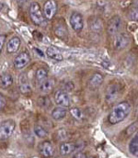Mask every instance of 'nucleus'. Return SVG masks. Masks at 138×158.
<instances>
[{
	"label": "nucleus",
	"instance_id": "412c9836",
	"mask_svg": "<svg viewBox=\"0 0 138 158\" xmlns=\"http://www.w3.org/2000/svg\"><path fill=\"white\" fill-rule=\"evenodd\" d=\"M66 113H67L66 109L62 108V107H57L52 110L51 115H52V118L54 120H61L66 116Z\"/></svg>",
	"mask_w": 138,
	"mask_h": 158
},
{
	"label": "nucleus",
	"instance_id": "c756f323",
	"mask_svg": "<svg viewBox=\"0 0 138 158\" xmlns=\"http://www.w3.org/2000/svg\"><path fill=\"white\" fill-rule=\"evenodd\" d=\"M6 38V36L5 34H1V35H0V50H1V51H2L3 46H4V44H5Z\"/></svg>",
	"mask_w": 138,
	"mask_h": 158
},
{
	"label": "nucleus",
	"instance_id": "7c9ffc66",
	"mask_svg": "<svg viewBox=\"0 0 138 158\" xmlns=\"http://www.w3.org/2000/svg\"><path fill=\"white\" fill-rule=\"evenodd\" d=\"M72 158H87L86 156V154L85 153H83V152H77V154H75Z\"/></svg>",
	"mask_w": 138,
	"mask_h": 158
},
{
	"label": "nucleus",
	"instance_id": "423d86ee",
	"mask_svg": "<svg viewBox=\"0 0 138 158\" xmlns=\"http://www.w3.org/2000/svg\"><path fill=\"white\" fill-rule=\"evenodd\" d=\"M31 62V55L28 52H22L20 53H19V55H17L14 59V66L17 69H23L24 67H26Z\"/></svg>",
	"mask_w": 138,
	"mask_h": 158
},
{
	"label": "nucleus",
	"instance_id": "dca6fc26",
	"mask_svg": "<svg viewBox=\"0 0 138 158\" xmlns=\"http://www.w3.org/2000/svg\"><path fill=\"white\" fill-rule=\"evenodd\" d=\"M46 55L50 59H52V60H53L55 62H62L63 59H64L62 52L58 49H56L54 47H49L46 50Z\"/></svg>",
	"mask_w": 138,
	"mask_h": 158
},
{
	"label": "nucleus",
	"instance_id": "bb28decb",
	"mask_svg": "<svg viewBox=\"0 0 138 158\" xmlns=\"http://www.w3.org/2000/svg\"><path fill=\"white\" fill-rule=\"evenodd\" d=\"M73 88H74V84L71 81H67L63 84V90L65 91H69L72 90Z\"/></svg>",
	"mask_w": 138,
	"mask_h": 158
},
{
	"label": "nucleus",
	"instance_id": "393cba45",
	"mask_svg": "<svg viewBox=\"0 0 138 158\" xmlns=\"http://www.w3.org/2000/svg\"><path fill=\"white\" fill-rule=\"evenodd\" d=\"M70 113L76 119H82V118H83L82 111L79 109H77V108H72L70 110Z\"/></svg>",
	"mask_w": 138,
	"mask_h": 158
},
{
	"label": "nucleus",
	"instance_id": "6ab92c4d",
	"mask_svg": "<svg viewBox=\"0 0 138 158\" xmlns=\"http://www.w3.org/2000/svg\"><path fill=\"white\" fill-rule=\"evenodd\" d=\"M54 87V80L51 78H47L45 81L42 82L40 84V86H39V89L41 92L43 93H49L51 92Z\"/></svg>",
	"mask_w": 138,
	"mask_h": 158
},
{
	"label": "nucleus",
	"instance_id": "4be33fe9",
	"mask_svg": "<svg viewBox=\"0 0 138 158\" xmlns=\"http://www.w3.org/2000/svg\"><path fill=\"white\" fill-rule=\"evenodd\" d=\"M128 148H129V152L131 153V155H133L136 157H138V134L131 139Z\"/></svg>",
	"mask_w": 138,
	"mask_h": 158
},
{
	"label": "nucleus",
	"instance_id": "2f4dec72",
	"mask_svg": "<svg viewBox=\"0 0 138 158\" xmlns=\"http://www.w3.org/2000/svg\"><path fill=\"white\" fill-rule=\"evenodd\" d=\"M135 5H136V8H138V1H136V2H135Z\"/></svg>",
	"mask_w": 138,
	"mask_h": 158
},
{
	"label": "nucleus",
	"instance_id": "7ed1b4c3",
	"mask_svg": "<svg viewBox=\"0 0 138 158\" xmlns=\"http://www.w3.org/2000/svg\"><path fill=\"white\" fill-rule=\"evenodd\" d=\"M16 123L13 119H6L0 125V139L1 141L7 140L14 132Z\"/></svg>",
	"mask_w": 138,
	"mask_h": 158
},
{
	"label": "nucleus",
	"instance_id": "39448f33",
	"mask_svg": "<svg viewBox=\"0 0 138 158\" xmlns=\"http://www.w3.org/2000/svg\"><path fill=\"white\" fill-rule=\"evenodd\" d=\"M54 99H55V103L62 108L67 109L70 107V104H71L70 98H69L67 92L63 89H59L55 92Z\"/></svg>",
	"mask_w": 138,
	"mask_h": 158
},
{
	"label": "nucleus",
	"instance_id": "9b49d317",
	"mask_svg": "<svg viewBox=\"0 0 138 158\" xmlns=\"http://www.w3.org/2000/svg\"><path fill=\"white\" fill-rule=\"evenodd\" d=\"M39 151L44 157L49 158L53 155V146L49 141H44L40 144Z\"/></svg>",
	"mask_w": 138,
	"mask_h": 158
},
{
	"label": "nucleus",
	"instance_id": "ddd939ff",
	"mask_svg": "<svg viewBox=\"0 0 138 158\" xmlns=\"http://www.w3.org/2000/svg\"><path fill=\"white\" fill-rule=\"evenodd\" d=\"M19 90L21 93L23 94H29L31 92V86L30 85V82L27 78V75L26 74H21L19 76Z\"/></svg>",
	"mask_w": 138,
	"mask_h": 158
},
{
	"label": "nucleus",
	"instance_id": "a878e982",
	"mask_svg": "<svg viewBox=\"0 0 138 158\" xmlns=\"http://www.w3.org/2000/svg\"><path fill=\"white\" fill-rule=\"evenodd\" d=\"M39 103L43 107H49L51 105V100L48 97H41L39 98Z\"/></svg>",
	"mask_w": 138,
	"mask_h": 158
},
{
	"label": "nucleus",
	"instance_id": "f8f14e48",
	"mask_svg": "<svg viewBox=\"0 0 138 158\" xmlns=\"http://www.w3.org/2000/svg\"><path fill=\"white\" fill-rule=\"evenodd\" d=\"M77 146L75 143H63L59 147V151L61 156H66L73 154L77 150Z\"/></svg>",
	"mask_w": 138,
	"mask_h": 158
},
{
	"label": "nucleus",
	"instance_id": "20e7f679",
	"mask_svg": "<svg viewBox=\"0 0 138 158\" xmlns=\"http://www.w3.org/2000/svg\"><path fill=\"white\" fill-rule=\"evenodd\" d=\"M69 23L71 28L76 31V32H80L83 28H84V20H83V16L77 11L72 12L69 18Z\"/></svg>",
	"mask_w": 138,
	"mask_h": 158
},
{
	"label": "nucleus",
	"instance_id": "1a4fd4ad",
	"mask_svg": "<svg viewBox=\"0 0 138 158\" xmlns=\"http://www.w3.org/2000/svg\"><path fill=\"white\" fill-rule=\"evenodd\" d=\"M57 12V3L53 0L46 1L44 6V14L46 19L52 20Z\"/></svg>",
	"mask_w": 138,
	"mask_h": 158
},
{
	"label": "nucleus",
	"instance_id": "cd10ccee",
	"mask_svg": "<svg viewBox=\"0 0 138 158\" xmlns=\"http://www.w3.org/2000/svg\"><path fill=\"white\" fill-rule=\"evenodd\" d=\"M129 17L131 19L133 20H136L138 21V8H134L130 11L129 13Z\"/></svg>",
	"mask_w": 138,
	"mask_h": 158
},
{
	"label": "nucleus",
	"instance_id": "f257e3e1",
	"mask_svg": "<svg viewBox=\"0 0 138 158\" xmlns=\"http://www.w3.org/2000/svg\"><path fill=\"white\" fill-rule=\"evenodd\" d=\"M131 112V105L127 101H123L117 104L111 113L109 114L108 120L111 124H117L122 122L124 118H126Z\"/></svg>",
	"mask_w": 138,
	"mask_h": 158
},
{
	"label": "nucleus",
	"instance_id": "c85d7f7f",
	"mask_svg": "<svg viewBox=\"0 0 138 158\" xmlns=\"http://www.w3.org/2000/svg\"><path fill=\"white\" fill-rule=\"evenodd\" d=\"M5 107H6V98H5V97L1 94V95H0V108H1V110H3Z\"/></svg>",
	"mask_w": 138,
	"mask_h": 158
},
{
	"label": "nucleus",
	"instance_id": "b1692460",
	"mask_svg": "<svg viewBox=\"0 0 138 158\" xmlns=\"http://www.w3.org/2000/svg\"><path fill=\"white\" fill-rule=\"evenodd\" d=\"M34 131V133L37 137L41 138V139H44V138H46L47 135H48V131H46L45 129L40 125H36L33 129Z\"/></svg>",
	"mask_w": 138,
	"mask_h": 158
},
{
	"label": "nucleus",
	"instance_id": "0eeeda50",
	"mask_svg": "<svg viewBox=\"0 0 138 158\" xmlns=\"http://www.w3.org/2000/svg\"><path fill=\"white\" fill-rule=\"evenodd\" d=\"M123 21L119 16H113L108 22L107 31L110 35H117L122 27Z\"/></svg>",
	"mask_w": 138,
	"mask_h": 158
},
{
	"label": "nucleus",
	"instance_id": "5701e85b",
	"mask_svg": "<svg viewBox=\"0 0 138 158\" xmlns=\"http://www.w3.org/2000/svg\"><path fill=\"white\" fill-rule=\"evenodd\" d=\"M47 77H48V72H47V70H46L45 68L41 67V68H38L37 69V71L35 73V77H36L37 81L40 84L42 82L45 81L46 79H47Z\"/></svg>",
	"mask_w": 138,
	"mask_h": 158
},
{
	"label": "nucleus",
	"instance_id": "f3484780",
	"mask_svg": "<svg viewBox=\"0 0 138 158\" xmlns=\"http://www.w3.org/2000/svg\"><path fill=\"white\" fill-rule=\"evenodd\" d=\"M89 24L90 30L95 32H99L103 29V22L99 18H90V19L89 20Z\"/></svg>",
	"mask_w": 138,
	"mask_h": 158
},
{
	"label": "nucleus",
	"instance_id": "2eb2a0df",
	"mask_svg": "<svg viewBox=\"0 0 138 158\" xmlns=\"http://www.w3.org/2000/svg\"><path fill=\"white\" fill-rule=\"evenodd\" d=\"M104 81V77L99 73H94L89 80V85L91 89H96L99 87Z\"/></svg>",
	"mask_w": 138,
	"mask_h": 158
},
{
	"label": "nucleus",
	"instance_id": "f03ea898",
	"mask_svg": "<svg viewBox=\"0 0 138 158\" xmlns=\"http://www.w3.org/2000/svg\"><path fill=\"white\" fill-rule=\"evenodd\" d=\"M30 17L31 19V21L37 25V26H42L45 22V17L44 14V11L42 10L40 5L37 2H32L30 6Z\"/></svg>",
	"mask_w": 138,
	"mask_h": 158
},
{
	"label": "nucleus",
	"instance_id": "9d476101",
	"mask_svg": "<svg viewBox=\"0 0 138 158\" xmlns=\"http://www.w3.org/2000/svg\"><path fill=\"white\" fill-rule=\"evenodd\" d=\"M129 42L130 39L125 33H118L117 35H115L113 46L116 50H123L125 47H127Z\"/></svg>",
	"mask_w": 138,
	"mask_h": 158
},
{
	"label": "nucleus",
	"instance_id": "a211bd4d",
	"mask_svg": "<svg viewBox=\"0 0 138 158\" xmlns=\"http://www.w3.org/2000/svg\"><path fill=\"white\" fill-rule=\"evenodd\" d=\"M13 84V77L10 74L7 73H4L1 75L0 77V86L3 89H6L9 86H11Z\"/></svg>",
	"mask_w": 138,
	"mask_h": 158
},
{
	"label": "nucleus",
	"instance_id": "473e14b6",
	"mask_svg": "<svg viewBox=\"0 0 138 158\" xmlns=\"http://www.w3.org/2000/svg\"><path fill=\"white\" fill-rule=\"evenodd\" d=\"M87 158H95V157H93V156H90V157H87Z\"/></svg>",
	"mask_w": 138,
	"mask_h": 158
},
{
	"label": "nucleus",
	"instance_id": "4468645a",
	"mask_svg": "<svg viewBox=\"0 0 138 158\" xmlns=\"http://www.w3.org/2000/svg\"><path fill=\"white\" fill-rule=\"evenodd\" d=\"M20 46V39L19 37H12L6 43V52L8 53H15L19 51Z\"/></svg>",
	"mask_w": 138,
	"mask_h": 158
},
{
	"label": "nucleus",
	"instance_id": "aec40b11",
	"mask_svg": "<svg viewBox=\"0 0 138 158\" xmlns=\"http://www.w3.org/2000/svg\"><path fill=\"white\" fill-rule=\"evenodd\" d=\"M67 33H68V31H67V29H66L65 24L57 23L56 26L54 27V34L57 37H59V38H61V39L63 40L66 39Z\"/></svg>",
	"mask_w": 138,
	"mask_h": 158
},
{
	"label": "nucleus",
	"instance_id": "6e6552de",
	"mask_svg": "<svg viewBox=\"0 0 138 158\" xmlns=\"http://www.w3.org/2000/svg\"><path fill=\"white\" fill-rule=\"evenodd\" d=\"M119 92H120V88L119 85L116 84H111L110 85L107 89H106V93H105V100L108 104H111L112 102H114L118 96H119Z\"/></svg>",
	"mask_w": 138,
	"mask_h": 158
}]
</instances>
